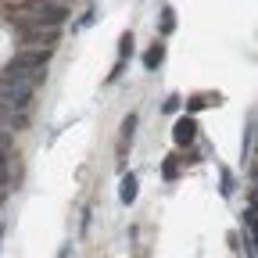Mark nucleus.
<instances>
[{"label":"nucleus","instance_id":"obj_7","mask_svg":"<svg viewBox=\"0 0 258 258\" xmlns=\"http://www.w3.org/2000/svg\"><path fill=\"white\" fill-rule=\"evenodd\" d=\"M137 186H140V183H137L133 172H125V176H122V190H118L122 205H133V201H137Z\"/></svg>","mask_w":258,"mask_h":258},{"label":"nucleus","instance_id":"obj_11","mask_svg":"<svg viewBox=\"0 0 258 258\" xmlns=\"http://www.w3.org/2000/svg\"><path fill=\"white\" fill-rule=\"evenodd\" d=\"M133 129H137V115H125L122 118V140H133Z\"/></svg>","mask_w":258,"mask_h":258},{"label":"nucleus","instance_id":"obj_3","mask_svg":"<svg viewBox=\"0 0 258 258\" xmlns=\"http://www.w3.org/2000/svg\"><path fill=\"white\" fill-rule=\"evenodd\" d=\"M64 18H69V4H57V0H43V4H36L25 18H18V22H32V25H61Z\"/></svg>","mask_w":258,"mask_h":258},{"label":"nucleus","instance_id":"obj_13","mask_svg":"<svg viewBox=\"0 0 258 258\" xmlns=\"http://www.w3.org/2000/svg\"><path fill=\"white\" fill-rule=\"evenodd\" d=\"M176 172H179L176 158H165V165H161V176H165V179H176Z\"/></svg>","mask_w":258,"mask_h":258},{"label":"nucleus","instance_id":"obj_9","mask_svg":"<svg viewBox=\"0 0 258 258\" xmlns=\"http://www.w3.org/2000/svg\"><path fill=\"white\" fill-rule=\"evenodd\" d=\"M158 29H161V36H169V32L176 29V11H172V8L161 11V25H158Z\"/></svg>","mask_w":258,"mask_h":258},{"label":"nucleus","instance_id":"obj_15","mask_svg":"<svg viewBox=\"0 0 258 258\" xmlns=\"http://www.w3.org/2000/svg\"><path fill=\"white\" fill-rule=\"evenodd\" d=\"M122 69H125V57H118V64H115V69L108 72V83H115V79L122 76Z\"/></svg>","mask_w":258,"mask_h":258},{"label":"nucleus","instance_id":"obj_17","mask_svg":"<svg viewBox=\"0 0 258 258\" xmlns=\"http://www.w3.org/2000/svg\"><path fill=\"white\" fill-rule=\"evenodd\" d=\"M0 240H4V226H0Z\"/></svg>","mask_w":258,"mask_h":258},{"label":"nucleus","instance_id":"obj_1","mask_svg":"<svg viewBox=\"0 0 258 258\" xmlns=\"http://www.w3.org/2000/svg\"><path fill=\"white\" fill-rule=\"evenodd\" d=\"M50 47H25L8 61V72H47Z\"/></svg>","mask_w":258,"mask_h":258},{"label":"nucleus","instance_id":"obj_14","mask_svg":"<svg viewBox=\"0 0 258 258\" xmlns=\"http://www.w3.org/2000/svg\"><path fill=\"white\" fill-rule=\"evenodd\" d=\"M222 194H226V198L233 194V172H222Z\"/></svg>","mask_w":258,"mask_h":258},{"label":"nucleus","instance_id":"obj_12","mask_svg":"<svg viewBox=\"0 0 258 258\" xmlns=\"http://www.w3.org/2000/svg\"><path fill=\"white\" fill-rule=\"evenodd\" d=\"M244 222H247V230H251V237L258 244V212H244Z\"/></svg>","mask_w":258,"mask_h":258},{"label":"nucleus","instance_id":"obj_6","mask_svg":"<svg viewBox=\"0 0 258 258\" xmlns=\"http://www.w3.org/2000/svg\"><path fill=\"white\" fill-rule=\"evenodd\" d=\"M194 137H198V122H194L190 115H183V118L172 125V140H176L179 147H186V144H194Z\"/></svg>","mask_w":258,"mask_h":258},{"label":"nucleus","instance_id":"obj_10","mask_svg":"<svg viewBox=\"0 0 258 258\" xmlns=\"http://www.w3.org/2000/svg\"><path fill=\"white\" fill-rule=\"evenodd\" d=\"M133 54V32H122L118 36V57H129Z\"/></svg>","mask_w":258,"mask_h":258},{"label":"nucleus","instance_id":"obj_2","mask_svg":"<svg viewBox=\"0 0 258 258\" xmlns=\"http://www.w3.org/2000/svg\"><path fill=\"white\" fill-rule=\"evenodd\" d=\"M32 83H22V79H11V76H0V101L18 108V111H29L32 104Z\"/></svg>","mask_w":258,"mask_h":258},{"label":"nucleus","instance_id":"obj_5","mask_svg":"<svg viewBox=\"0 0 258 258\" xmlns=\"http://www.w3.org/2000/svg\"><path fill=\"white\" fill-rule=\"evenodd\" d=\"M25 125H29V111H18V108L0 101V129L4 133H22Z\"/></svg>","mask_w":258,"mask_h":258},{"label":"nucleus","instance_id":"obj_8","mask_svg":"<svg viewBox=\"0 0 258 258\" xmlns=\"http://www.w3.org/2000/svg\"><path fill=\"white\" fill-rule=\"evenodd\" d=\"M161 61H165V47H161V43H154V47L144 54V69H147V72H154Z\"/></svg>","mask_w":258,"mask_h":258},{"label":"nucleus","instance_id":"obj_16","mask_svg":"<svg viewBox=\"0 0 258 258\" xmlns=\"http://www.w3.org/2000/svg\"><path fill=\"white\" fill-rule=\"evenodd\" d=\"M93 18H97V11H86V15L79 18V29H86V25H93Z\"/></svg>","mask_w":258,"mask_h":258},{"label":"nucleus","instance_id":"obj_4","mask_svg":"<svg viewBox=\"0 0 258 258\" xmlns=\"http://www.w3.org/2000/svg\"><path fill=\"white\" fill-rule=\"evenodd\" d=\"M18 25V32H22V40L29 43V47H50V43H57V29L54 25H32V22H15Z\"/></svg>","mask_w":258,"mask_h":258}]
</instances>
